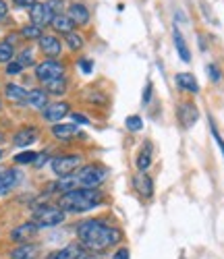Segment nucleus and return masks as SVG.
Returning a JSON list of instances; mask_svg holds the SVG:
<instances>
[{"mask_svg": "<svg viewBox=\"0 0 224 259\" xmlns=\"http://www.w3.org/2000/svg\"><path fill=\"white\" fill-rule=\"evenodd\" d=\"M77 239L85 251L102 253L123 241V230L102 218H89L77 224Z\"/></svg>", "mask_w": 224, "mask_h": 259, "instance_id": "nucleus-1", "label": "nucleus"}, {"mask_svg": "<svg viewBox=\"0 0 224 259\" xmlns=\"http://www.w3.org/2000/svg\"><path fill=\"white\" fill-rule=\"evenodd\" d=\"M104 203V195L100 189H85V187H77L73 191H66L58 197V207L66 213H83L89 211L98 205Z\"/></svg>", "mask_w": 224, "mask_h": 259, "instance_id": "nucleus-2", "label": "nucleus"}, {"mask_svg": "<svg viewBox=\"0 0 224 259\" xmlns=\"http://www.w3.org/2000/svg\"><path fill=\"white\" fill-rule=\"evenodd\" d=\"M108 179V168L100 166V164H87L77 172V187H85V189H98L104 181Z\"/></svg>", "mask_w": 224, "mask_h": 259, "instance_id": "nucleus-3", "label": "nucleus"}, {"mask_svg": "<svg viewBox=\"0 0 224 259\" xmlns=\"http://www.w3.org/2000/svg\"><path fill=\"white\" fill-rule=\"evenodd\" d=\"M64 211L60 207H54V205H44V207H38L31 215V222H35L40 228H52V226H58L64 222Z\"/></svg>", "mask_w": 224, "mask_h": 259, "instance_id": "nucleus-4", "label": "nucleus"}, {"mask_svg": "<svg viewBox=\"0 0 224 259\" xmlns=\"http://www.w3.org/2000/svg\"><path fill=\"white\" fill-rule=\"evenodd\" d=\"M79 164H81V156L79 154H62V156L52 158V162H50L52 172H54L58 179L71 177L73 172L79 168Z\"/></svg>", "mask_w": 224, "mask_h": 259, "instance_id": "nucleus-5", "label": "nucleus"}, {"mask_svg": "<svg viewBox=\"0 0 224 259\" xmlns=\"http://www.w3.org/2000/svg\"><path fill=\"white\" fill-rule=\"evenodd\" d=\"M35 77L42 83H48L52 79L64 77V64L58 62V60H44V62H40L35 67Z\"/></svg>", "mask_w": 224, "mask_h": 259, "instance_id": "nucleus-6", "label": "nucleus"}, {"mask_svg": "<svg viewBox=\"0 0 224 259\" xmlns=\"http://www.w3.org/2000/svg\"><path fill=\"white\" fill-rule=\"evenodd\" d=\"M29 19H31V23L40 29L44 27H48L52 23V19H54V13L48 9L46 3H35L31 9H29Z\"/></svg>", "mask_w": 224, "mask_h": 259, "instance_id": "nucleus-7", "label": "nucleus"}, {"mask_svg": "<svg viewBox=\"0 0 224 259\" xmlns=\"http://www.w3.org/2000/svg\"><path fill=\"white\" fill-rule=\"evenodd\" d=\"M176 118H178V122H181L185 128H191L197 122V118H199L197 106L193 102H189V100L181 102V104H178V108H176Z\"/></svg>", "mask_w": 224, "mask_h": 259, "instance_id": "nucleus-8", "label": "nucleus"}, {"mask_svg": "<svg viewBox=\"0 0 224 259\" xmlns=\"http://www.w3.org/2000/svg\"><path fill=\"white\" fill-rule=\"evenodd\" d=\"M69 110H71V106L66 104V102H54V104H48L46 108L42 110V116L46 118L48 122H60L66 114H69Z\"/></svg>", "mask_w": 224, "mask_h": 259, "instance_id": "nucleus-9", "label": "nucleus"}, {"mask_svg": "<svg viewBox=\"0 0 224 259\" xmlns=\"http://www.w3.org/2000/svg\"><path fill=\"white\" fill-rule=\"evenodd\" d=\"M38 230H40V226H38L35 222H25V224L13 228L11 239H13L15 243H19V245H21V243H27V241H31L33 236L38 234Z\"/></svg>", "mask_w": 224, "mask_h": 259, "instance_id": "nucleus-10", "label": "nucleus"}, {"mask_svg": "<svg viewBox=\"0 0 224 259\" xmlns=\"http://www.w3.org/2000/svg\"><path fill=\"white\" fill-rule=\"evenodd\" d=\"M40 137V131H38V126H23V128H19V131L15 133L13 137V145L17 147H27L31 143H35V139Z\"/></svg>", "mask_w": 224, "mask_h": 259, "instance_id": "nucleus-11", "label": "nucleus"}, {"mask_svg": "<svg viewBox=\"0 0 224 259\" xmlns=\"http://www.w3.org/2000/svg\"><path fill=\"white\" fill-rule=\"evenodd\" d=\"M38 41H40V50L48 58H56L62 52V41L56 35H42Z\"/></svg>", "mask_w": 224, "mask_h": 259, "instance_id": "nucleus-12", "label": "nucleus"}, {"mask_svg": "<svg viewBox=\"0 0 224 259\" xmlns=\"http://www.w3.org/2000/svg\"><path fill=\"white\" fill-rule=\"evenodd\" d=\"M21 181V175H19V170L15 168H7L0 172V195H7V193L11 189H15Z\"/></svg>", "mask_w": 224, "mask_h": 259, "instance_id": "nucleus-13", "label": "nucleus"}, {"mask_svg": "<svg viewBox=\"0 0 224 259\" xmlns=\"http://www.w3.org/2000/svg\"><path fill=\"white\" fill-rule=\"evenodd\" d=\"M83 253H85V249L81 247V243H71L58 251H52L46 259H79Z\"/></svg>", "mask_w": 224, "mask_h": 259, "instance_id": "nucleus-14", "label": "nucleus"}, {"mask_svg": "<svg viewBox=\"0 0 224 259\" xmlns=\"http://www.w3.org/2000/svg\"><path fill=\"white\" fill-rule=\"evenodd\" d=\"M66 17L73 21L75 27L77 25H87L89 23V9L85 5H81V3H73L69 7V13H66Z\"/></svg>", "mask_w": 224, "mask_h": 259, "instance_id": "nucleus-15", "label": "nucleus"}, {"mask_svg": "<svg viewBox=\"0 0 224 259\" xmlns=\"http://www.w3.org/2000/svg\"><path fill=\"white\" fill-rule=\"evenodd\" d=\"M133 185H135V189H137V193L141 197L150 199L154 195V181H152L150 175H145V172H139V175L135 177V181H133Z\"/></svg>", "mask_w": 224, "mask_h": 259, "instance_id": "nucleus-16", "label": "nucleus"}, {"mask_svg": "<svg viewBox=\"0 0 224 259\" xmlns=\"http://www.w3.org/2000/svg\"><path fill=\"white\" fill-rule=\"evenodd\" d=\"M40 247L33 243H21L11 251V259H38Z\"/></svg>", "mask_w": 224, "mask_h": 259, "instance_id": "nucleus-17", "label": "nucleus"}, {"mask_svg": "<svg viewBox=\"0 0 224 259\" xmlns=\"http://www.w3.org/2000/svg\"><path fill=\"white\" fill-rule=\"evenodd\" d=\"M25 104L27 106H31L33 110H44V108L48 106V94H46V90H31V92H27V100H25Z\"/></svg>", "mask_w": 224, "mask_h": 259, "instance_id": "nucleus-18", "label": "nucleus"}, {"mask_svg": "<svg viewBox=\"0 0 224 259\" xmlns=\"http://www.w3.org/2000/svg\"><path fill=\"white\" fill-rule=\"evenodd\" d=\"M77 133H79V126H77V124L56 122V124L52 126V135H54L56 139H60V141H69V139H73Z\"/></svg>", "mask_w": 224, "mask_h": 259, "instance_id": "nucleus-19", "label": "nucleus"}, {"mask_svg": "<svg viewBox=\"0 0 224 259\" xmlns=\"http://www.w3.org/2000/svg\"><path fill=\"white\" fill-rule=\"evenodd\" d=\"M172 39H174L176 54L181 56V60H183V62H191V52H189V48H187V41H185L181 29H178L176 25H174V29H172Z\"/></svg>", "mask_w": 224, "mask_h": 259, "instance_id": "nucleus-20", "label": "nucleus"}, {"mask_svg": "<svg viewBox=\"0 0 224 259\" xmlns=\"http://www.w3.org/2000/svg\"><path fill=\"white\" fill-rule=\"evenodd\" d=\"M174 81L183 92H189V94H197L199 92V83L191 73H176Z\"/></svg>", "mask_w": 224, "mask_h": 259, "instance_id": "nucleus-21", "label": "nucleus"}, {"mask_svg": "<svg viewBox=\"0 0 224 259\" xmlns=\"http://www.w3.org/2000/svg\"><path fill=\"white\" fill-rule=\"evenodd\" d=\"M5 98L15 102V104H25L27 100V90H23L21 85L17 83H7L5 85Z\"/></svg>", "mask_w": 224, "mask_h": 259, "instance_id": "nucleus-22", "label": "nucleus"}, {"mask_svg": "<svg viewBox=\"0 0 224 259\" xmlns=\"http://www.w3.org/2000/svg\"><path fill=\"white\" fill-rule=\"evenodd\" d=\"M52 29L56 31V33H62V35H69V33H73V29H75V23L73 21L66 17V15H54V19H52Z\"/></svg>", "mask_w": 224, "mask_h": 259, "instance_id": "nucleus-23", "label": "nucleus"}, {"mask_svg": "<svg viewBox=\"0 0 224 259\" xmlns=\"http://www.w3.org/2000/svg\"><path fill=\"white\" fill-rule=\"evenodd\" d=\"M135 164H137V170H139V172H145V170L152 166V143H150V141H145V145H143V149L139 152Z\"/></svg>", "mask_w": 224, "mask_h": 259, "instance_id": "nucleus-24", "label": "nucleus"}, {"mask_svg": "<svg viewBox=\"0 0 224 259\" xmlns=\"http://www.w3.org/2000/svg\"><path fill=\"white\" fill-rule=\"evenodd\" d=\"M44 90H46V94H52V96H62L66 92V77H58V79L44 83Z\"/></svg>", "mask_w": 224, "mask_h": 259, "instance_id": "nucleus-25", "label": "nucleus"}, {"mask_svg": "<svg viewBox=\"0 0 224 259\" xmlns=\"http://www.w3.org/2000/svg\"><path fill=\"white\" fill-rule=\"evenodd\" d=\"M64 44L69 46L73 52H77V50H81L83 48V44H85V39H83V35H79V33H69V35H64Z\"/></svg>", "mask_w": 224, "mask_h": 259, "instance_id": "nucleus-26", "label": "nucleus"}, {"mask_svg": "<svg viewBox=\"0 0 224 259\" xmlns=\"http://www.w3.org/2000/svg\"><path fill=\"white\" fill-rule=\"evenodd\" d=\"M15 56V48L11 41H0V62L3 64H9Z\"/></svg>", "mask_w": 224, "mask_h": 259, "instance_id": "nucleus-27", "label": "nucleus"}, {"mask_svg": "<svg viewBox=\"0 0 224 259\" xmlns=\"http://www.w3.org/2000/svg\"><path fill=\"white\" fill-rule=\"evenodd\" d=\"M21 35H23L25 39H40L44 33H42L40 27H35L33 23H29V25H25V27H21Z\"/></svg>", "mask_w": 224, "mask_h": 259, "instance_id": "nucleus-28", "label": "nucleus"}, {"mask_svg": "<svg viewBox=\"0 0 224 259\" xmlns=\"http://www.w3.org/2000/svg\"><path fill=\"white\" fill-rule=\"evenodd\" d=\"M125 126L129 128L131 133H137V131H141V128H143V120L137 114H133V116H127L125 118Z\"/></svg>", "mask_w": 224, "mask_h": 259, "instance_id": "nucleus-29", "label": "nucleus"}, {"mask_svg": "<svg viewBox=\"0 0 224 259\" xmlns=\"http://www.w3.org/2000/svg\"><path fill=\"white\" fill-rule=\"evenodd\" d=\"M35 160H38V154L35 152H21V154H17L15 158H13V162L15 164H35Z\"/></svg>", "mask_w": 224, "mask_h": 259, "instance_id": "nucleus-30", "label": "nucleus"}, {"mask_svg": "<svg viewBox=\"0 0 224 259\" xmlns=\"http://www.w3.org/2000/svg\"><path fill=\"white\" fill-rule=\"evenodd\" d=\"M206 73H208L210 81H214V83H218V81L222 79V73H220V69L216 67V64H208V67H206Z\"/></svg>", "mask_w": 224, "mask_h": 259, "instance_id": "nucleus-31", "label": "nucleus"}, {"mask_svg": "<svg viewBox=\"0 0 224 259\" xmlns=\"http://www.w3.org/2000/svg\"><path fill=\"white\" fill-rule=\"evenodd\" d=\"M19 62L23 64V69L25 67H29V64H33V54H31V50H23L19 54Z\"/></svg>", "mask_w": 224, "mask_h": 259, "instance_id": "nucleus-32", "label": "nucleus"}, {"mask_svg": "<svg viewBox=\"0 0 224 259\" xmlns=\"http://www.w3.org/2000/svg\"><path fill=\"white\" fill-rule=\"evenodd\" d=\"M21 71H23V64H21L19 60H11V62L7 64V73H9V75H19Z\"/></svg>", "mask_w": 224, "mask_h": 259, "instance_id": "nucleus-33", "label": "nucleus"}, {"mask_svg": "<svg viewBox=\"0 0 224 259\" xmlns=\"http://www.w3.org/2000/svg\"><path fill=\"white\" fill-rule=\"evenodd\" d=\"M46 5L54 15H62V0H48Z\"/></svg>", "mask_w": 224, "mask_h": 259, "instance_id": "nucleus-34", "label": "nucleus"}, {"mask_svg": "<svg viewBox=\"0 0 224 259\" xmlns=\"http://www.w3.org/2000/svg\"><path fill=\"white\" fill-rule=\"evenodd\" d=\"M79 67H81V71L87 75V73L94 71V62L89 60V58H81V60H79Z\"/></svg>", "mask_w": 224, "mask_h": 259, "instance_id": "nucleus-35", "label": "nucleus"}, {"mask_svg": "<svg viewBox=\"0 0 224 259\" xmlns=\"http://www.w3.org/2000/svg\"><path fill=\"white\" fill-rule=\"evenodd\" d=\"M112 259H129V249H127V247L117 249L115 255H112Z\"/></svg>", "mask_w": 224, "mask_h": 259, "instance_id": "nucleus-36", "label": "nucleus"}, {"mask_svg": "<svg viewBox=\"0 0 224 259\" xmlns=\"http://www.w3.org/2000/svg\"><path fill=\"white\" fill-rule=\"evenodd\" d=\"M13 3H15L17 7H21V9H31V7L35 5V0H13Z\"/></svg>", "mask_w": 224, "mask_h": 259, "instance_id": "nucleus-37", "label": "nucleus"}, {"mask_svg": "<svg viewBox=\"0 0 224 259\" xmlns=\"http://www.w3.org/2000/svg\"><path fill=\"white\" fill-rule=\"evenodd\" d=\"M212 126V135H214V139H216V143L220 145V149H222V156H224V141H222V137H220V133L216 131V126L214 124H210Z\"/></svg>", "mask_w": 224, "mask_h": 259, "instance_id": "nucleus-38", "label": "nucleus"}, {"mask_svg": "<svg viewBox=\"0 0 224 259\" xmlns=\"http://www.w3.org/2000/svg\"><path fill=\"white\" fill-rule=\"evenodd\" d=\"M150 98H152V83L147 81V85H145V92H143V98H141V102H143V104H147V102H150Z\"/></svg>", "mask_w": 224, "mask_h": 259, "instance_id": "nucleus-39", "label": "nucleus"}, {"mask_svg": "<svg viewBox=\"0 0 224 259\" xmlns=\"http://www.w3.org/2000/svg\"><path fill=\"white\" fill-rule=\"evenodd\" d=\"M9 15V5H7V0H0V19H5Z\"/></svg>", "mask_w": 224, "mask_h": 259, "instance_id": "nucleus-40", "label": "nucleus"}, {"mask_svg": "<svg viewBox=\"0 0 224 259\" xmlns=\"http://www.w3.org/2000/svg\"><path fill=\"white\" fill-rule=\"evenodd\" d=\"M71 116H73V120H75V122H79V124H87V122H89V120H87L83 114H77V112H73Z\"/></svg>", "mask_w": 224, "mask_h": 259, "instance_id": "nucleus-41", "label": "nucleus"}, {"mask_svg": "<svg viewBox=\"0 0 224 259\" xmlns=\"http://www.w3.org/2000/svg\"><path fill=\"white\" fill-rule=\"evenodd\" d=\"M79 259H106V257H102V255H98V253H83Z\"/></svg>", "mask_w": 224, "mask_h": 259, "instance_id": "nucleus-42", "label": "nucleus"}, {"mask_svg": "<svg viewBox=\"0 0 224 259\" xmlns=\"http://www.w3.org/2000/svg\"><path fill=\"white\" fill-rule=\"evenodd\" d=\"M5 141V133H0V143H3Z\"/></svg>", "mask_w": 224, "mask_h": 259, "instance_id": "nucleus-43", "label": "nucleus"}, {"mask_svg": "<svg viewBox=\"0 0 224 259\" xmlns=\"http://www.w3.org/2000/svg\"><path fill=\"white\" fill-rule=\"evenodd\" d=\"M0 160H3V149H0Z\"/></svg>", "mask_w": 224, "mask_h": 259, "instance_id": "nucleus-44", "label": "nucleus"}, {"mask_svg": "<svg viewBox=\"0 0 224 259\" xmlns=\"http://www.w3.org/2000/svg\"><path fill=\"white\" fill-rule=\"evenodd\" d=\"M0 110H3V104H0Z\"/></svg>", "mask_w": 224, "mask_h": 259, "instance_id": "nucleus-45", "label": "nucleus"}]
</instances>
